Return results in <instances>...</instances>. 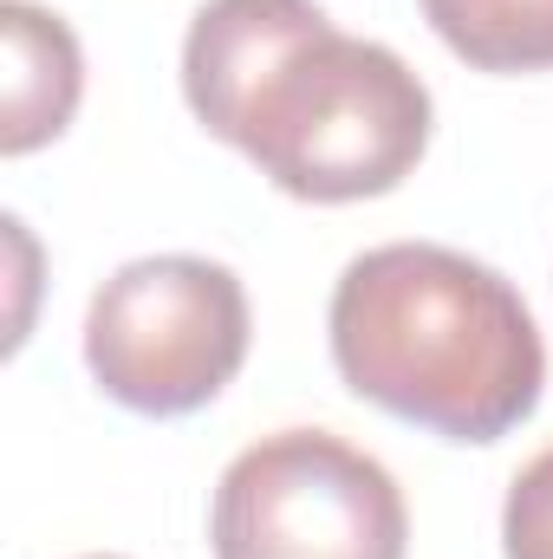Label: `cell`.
<instances>
[{
  "label": "cell",
  "instance_id": "obj_4",
  "mask_svg": "<svg viewBox=\"0 0 553 559\" xmlns=\"http://www.w3.org/2000/svg\"><path fill=\"white\" fill-rule=\"evenodd\" d=\"M215 559H404L411 514L391 468L332 429L248 442L209 508Z\"/></svg>",
  "mask_w": 553,
  "mask_h": 559
},
{
  "label": "cell",
  "instance_id": "obj_1",
  "mask_svg": "<svg viewBox=\"0 0 553 559\" xmlns=\"http://www.w3.org/2000/svg\"><path fill=\"white\" fill-rule=\"evenodd\" d=\"M183 98L293 202L391 195L430 150V85L326 20L319 0H202Z\"/></svg>",
  "mask_w": 553,
  "mask_h": 559
},
{
  "label": "cell",
  "instance_id": "obj_5",
  "mask_svg": "<svg viewBox=\"0 0 553 559\" xmlns=\"http://www.w3.org/2000/svg\"><path fill=\"white\" fill-rule=\"evenodd\" d=\"M0 46H7V72H0V150L26 156L39 143H52L85 92V59L79 39L59 13L33 7V0H0Z\"/></svg>",
  "mask_w": 553,
  "mask_h": 559
},
{
  "label": "cell",
  "instance_id": "obj_7",
  "mask_svg": "<svg viewBox=\"0 0 553 559\" xmlns=\"http://www.w3.org/2000/svg\"><path fill=\"white\" fill-rule=\"evenodd\" d=\"M502 554L508 559H553V449H541L502 501Z\"/></svg>",
  "mask_w": 553,
  "mask_h": 559
},
{
  "label": "cell",
  "instance_id": "obj_3",
  "mask_svg": "<svg viewBox=\"0 0 553 559\" xmlns=\"http://www.w3.org/2000/svg\"><path fill=\"white\" fill-rule=\"evenodd\" d=\"M248 358V286L202 254H143L85 312V371L138 417L215 404Z\"/></svg>",
  "mask_w": 553,
  "mask_h": 559
},
{
  "label": "cell",
  "instance_id": "obj_2",
  "mask_svg": "<svg viewBox=\"0 0 553 559\" xmlns=\"http://www.w3.org/2000/svg\"><path fill=\"white\" fill-rule=\"evenodd\" d=\"M326 332L352 397L449 442H502L534 417L548 384L528 299L436 241L358 254L332 286Z\"/></svg>",
  "mask_w": 553,
  "mask_h": 559
},
{
  "label": "cell",
  "instance_id": "obj_8",
  "mask_svg": "<svg viewBox=\"0 0 553 559\" xmlns=\"http://www.w3.org/2000/svg\"><path fill=\"white\" fill-rule=\"evenodd\" d=\"M85 559H111V554H85Z\"/></svg>",
  "mask_w": 553,
  "mask_h": 559
},
{
  "label": "cell",
  "instance_id": "obj_6",
  "mask_svg": "<svg viewBox=\"0 0 553 559\" xmlns=\"http://www.w3.org/2000/svg\"><path fill=\"white\" fill-rule=\"evenodd\" d=\"M423 20L475 72L553 66V0H423Z\"/></svg>",
  "mask_w": 553,
  "mask_h": 559
}]
</instances>
